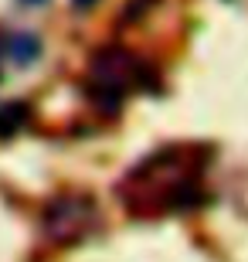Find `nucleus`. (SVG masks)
<instances>
[{"label": "nucleus", "instance_id": "obj_1", "mask_svg": "<svg viewBox=\"0 0 248 262\" xmlns=\"http://www.w3.org/2000/svg\"><path fill=\"white\" fill-rule=\"evenodd\" d=\"M0 55H4L10 65L28 68L41 58V41H38V34H31V31H10V34H4V41H0Z\"/></svg>", "mask_w": 248, "mask_h": 262}, {"label": "nucleus", "instance_id": "obj_2", "mask_svg": "<svg viewBox=\"0 0 248 262\" xmlns=\"http://www.w3.org/2000/svg\"><path fill=\"white\" fill-rule=\"evenodd\" d=\"M20 7H41V4H48V0H17Z\"/></svg>", "mask_w": 248, "mask_h": 262}, {"label": "nucleus", "instance_id": "obj_3", "mask_svg": "<svg viewBox=\"0 0 248 262\" xmlns=\"http://www.w3.org/2000/svg\"><path fill=\"white\" fill-rule=\"evenodd\" d=\"M92 4H96V0H75V7H82V10H85V7H92Z\"/></svg>", "mask_w": 248, "mask_h": 262}]
</instances>
